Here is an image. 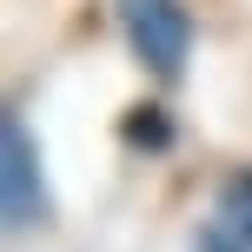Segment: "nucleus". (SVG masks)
Here are the masks:
<instances>
[{"mask_svg":"<svg viewBox=\"0 0 252 252\" xmlns=\"http://www.w3.org/2000/svg\"><path fill=\"white\" fill-rule=\"evenodd\" d=\"M120 27H126V47L139 53V66H153L159 80L186 73L192 13L179 7V0H120Z\"/></svg>","mask_w":252,"mask_h":252,"instance_id":"f257e3e1","label":"nucleus"},{"mask_svg":"<svg viewBox=\"0 0 252 252\" xmlns=\"http://www.w3.org/2000/svg\"><path fill=\"white\" fill-rule=\"evenodd\" d=\"M0 213L13 232L47 226V173H40V146L20 113L0 120Z\"/></svg>","mask_w":252,"mask_h":252,"instance_id":"f03ea898","label":"nucleus"},{"mask_svg":"<svg viewBox=\"0 0 252 252\" xmlns=\"http://www.w3.org/2000/svg\"><path fill=\"white\" fill-rule=\"evenodd\" d=\"M120 139H126L133 153H166V146H173V113H166V106H153V100L126 106V120H120Z\"/></svg>","mask_w":252,"mask_h":252,"instance_id":"7ed1b4c3","label":"nucleus"},{"mask_svg":"<svg viewBox=\"0 0 252 252\" xmlns=\"http://www.w3.org/2000/svg\"><path fill=\"white\" fill-rule=\"evenodd\" d=\"M219 226L252 246V166L226 173V186H219Z\"/></svg>","mask_w":252,"mask_h":252,"instance_id":"20e7f679","label":"nucleus"},{"mask_svg":"<svg viewBox=\"0 0 252 252\" xmlns=\"http://www.w3.org/2000/svg\"><path fill=\"white\" fill-rule=\"evenodd\" d=\"M192 252H252V246H246V239H232V232L213 219V226H206L199 239H192Z\"/></svg>","mask_w":252,"mask_h":252,"instance_id":"39448f33","label":"nucleus"}]
</instances>
